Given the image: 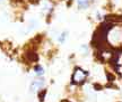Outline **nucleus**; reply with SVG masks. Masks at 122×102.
<instances>
[{
    "instance_id": "nucleus-5",
    "label": "nucleus",
    "mask_w": 122,
    "mask_h": 102,
    "mask_svg": "<svg viewBox=\"0 0 122 102\" xmlns=\"http://www.w3.org/2000/svg\"><path fill=\"white\" fill-rule=\"evenodd\" d=\"M88 4V0H78V4L80 7H86Z\"/></svg>"
},
{
    "instance_id": "nucleus-2",
    "label": "nucleus",
    "mask_w": 122,
    "mask_h": 102,
    "mask_svg": "<svg viewBox=\"0 0 122 102\" xmlns=\"http://www.w3.org/2000/svg\"><path fill=\"white\" fill-rule=\"evenodd\" d=\"M27 57V60L30 61V62H33V61H37V58H39V57H37V54H36V53H35V52H27L26 53V55H25Z\"/></svg>"
},
{
    "instance_id": "nucleus-1",
    "label": "nucleus",
    "mask_w": 122,
    "mask_h": 102,
    "mask_svg": "<svg viewBox=\"0 0 122 102\" xmlns=\"http://www.w3.org/2000/svg\"><path fill=\"white\" fill-rule=\"evenodd\" d=\"M87 74L88 73L85 72V71H83V70L76 68L74 75H72V82H74V83H80V82H84V80H85V77H86Z\"/></svg>"
},
{
    "instance_id": "nucleus-6",
    "label": "nucleus",
    "mask_w": 122,
    "mask_h": 102,
    "mask_svg": "<svg viewBox=\"0 0 122 102\" xmlns=\"http://www.w3.org/2000/svg\"><path fill=\"white\" fill-rule=\"evenodd\" d=\"M45 93H46V91H45V90H43V92H41V93H40V101H43L44 100Z\"/></svg>"
},
{
    "instance_id": "nucleus-8",
    "label": "nucleus",
    "mask_w": 122,
    "mask_h": 102,
    "mask_svg": "<svg viewBox=\"0 0 122 102\" xmlns=\"http://www.w3.org/2000/svg\"><path fill=\"white\" fill-rule=\"evenodd\" d=\"M106 75H107V79H109V81H113V79H114V76H112L110 73H106Z\"/></svg>"
},
{
    "instance_id": "nucleus-4",
    "label": "nucleus",
    "mask_w": 122,
    "mask_h": 102,
    "mask_svg": "<svg viewBox=\"0 0 122 102\" xmlns=\"http://www.w3.org/2000/svg\"><path fill=\"white\" fill-rule=\"evenodd\" d=\"M35 72H36V74H39V75H41V74H43V73H44L43 67H42V66H40V65H37V66H35Z\"/></svg>"
},
{
    "instance_id": "nucleus-7",
    "label": "nucleus",
    "mask_w": 122,
    "mask_h": 102,
    "mask_svg": "<svg viewBox=\"0 0 122 102\" xmlns=\"http://www.w3.org/2000/svg\"><path fill=\"white\" fill-rule=\"evenodd\" d=\"M66 36H67V33H63V34L61 35V37H60V38H59V39H60V42H63V40H65Z\"/></svg>"
},
{
    "instance_id": "nucleus-3",
    "label": "nucleus",
    "mask_w": 122,
    "mask_h": 102,
    "mask_svg": "<svg viewBox=\"0 0 122 102\" xmlns=\"http://www.w3.org/2000/svg\"><path fill=\"white\" fill-rule=\"evenodd\" d=\"M42 85H43V81H35L32 83L30 85V91H35V90L40 89V88H42Z\"/></svg>"
}]
</instances>
